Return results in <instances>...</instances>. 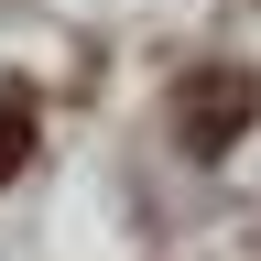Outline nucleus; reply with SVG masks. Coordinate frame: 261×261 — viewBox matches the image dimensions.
Here are the masks:
<instances>
[{
	"mask_svg": "<svg viewBox=\"0 0 261 261\" xmlns=\"http://www.w3.org/2000/svg\"><path fill=\"white\" fill-rule=\"evenodd\" d=\"M22 163H33V87L0 76V185H22Z\"/></svg>",
	"mask_w": 261,
	"mask_h": 261,
	"instance_id": "nucleus-2",
	"label": "nucleus"
},
{
	"mask_svg": "<svg viewBox=\"0 0 261 261\" xmlns=\"http://www.w3.org/2000/svg\"><path fill=\"white\" fill-rule=\"evenodd\" d=\"M250 120H261V76H250V65H196V76L163 98V130H174V152H196V163L240 152Z\"/></svg>",
	"mask_w": 261,
	"mask_h": 261,
	"instance_id": "nucleus-1",
	"label": "nucleus"
}]
</instances>
